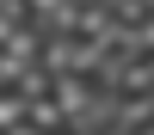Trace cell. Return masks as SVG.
Returning a JSON list of instances; mask_svg holds the SVG:
<instances>
[{
	"mask_svg": "<svg viewBox=\"0 0 154 135\" xmlns=\"http://www.w3.org/2000/svg\"><path fill=\"white\" fill-rule=\"evenodd\" d=\"M142 92H154V49L142 55Z\"/></svg>",
	"mask_w": 154,
	"mask_h": 135,
	"instance_id": "7a4b0ae2",
	"label": "cell"
},
{
	"mask_svg": "<svg viewBox=\"0 0 154 135\" xmlns=\"http://www.w3.org/2000/svg\"><path fill=\"white\" fill-rule=\"evenodd\" d=\"M25 117V98L12 92V86H0V129H6V123H19Z\"/></svg>",
	"mask_w": 154,
	"mask_h": 135,
	"instance_id": "6da1fadb",
	"label": "cell"
}]
</instances>
